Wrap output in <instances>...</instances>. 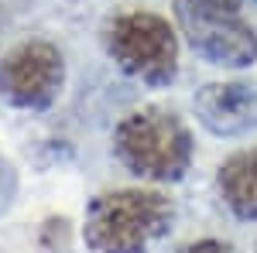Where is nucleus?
Instances as JSON below:
<instances>
[{
  "instance_id": "3",
  "label": "nucleus",
  "mask_w": 257,
  "mask_h": 253,
  "mask_svg": "<svg viewBox=\"0 0 257 253\" xmlns=\"http://www.w3.org/2000/svg\"><path fill=\"white\" fill-rule=\"evenodd\" d=\"M106 52L127 76L141 79L148 86H168L178 72L175 28L151 11H131L110 21Z\"/></svg>"
},
{
  "instance_id": "2",
  "label": "nucleus",
  "mask_w": 257,
  "mask_h": 253,
  "mask_svg": "<svg viewBox=\"0 0 257 253\" xmlns=\"http://www.w3.org/2000/svg\"><path fill=\"white\" fill-rule=\"evenodd\" d=\"M120 164L148 181H178L192 164V134L172 110H134L113 130Z\"/></svg>"
},
{
  "instance_id": "6",
  "label": "nucleus",
  "mask_w": 257,
  "mask_h": 253,
  "mask_svg": "<svg viewBox=\"0 0 257 253\" xmlns=\"http://www.w3.org/2000/svg\"><path fill=\"white\" fill-rule=\"evenodd\" d=\"M199 123L216 137L257 130V89L247 82H209L192 99Z\"/></svg>"
},
{
  "instance_id": "4",
  "label": "nucleus",
  "mask_w": 257,
  "mask_h": 253,
  "mask_svg": "<svg viewBox=\"0 0 257 253\" xmlns=\"http://www.w3.org/2000/svg\"><path fill=\"white\" fill-rule=\"evenodd\" d=\"M65 82L62 52L48 41H24L0 62V96L21 110L52 106Z\"/></svg>"
},
{
  "instance_id": "5",
  "label": "nucleus",
  "mask_w": 257,
  "mask_h": 253,
  "mask_svg": "<svg viewBox=\"0 0 257 253\" xmlns=\"http://www.w3.org/2000/svg\"><path fill=\"white\" fill-rule=\"evenodd\" d=\"M175 18L192 52L223 69H247L257 62V35L237 14H209L178 0Z\"/></svg>"
},
{
  "instance_id": "11",
  "label": "nucleus",
  "mask_w": 257,
  "mask_h": 253,
  "mask_svg": "<svg viewBox=\"0 0 257 253\" xmlns=\"http://www.w3.org/2000/svg\"><path fill=\"white\" fill-rule=\"evenodd\" d=\"M254 253H257V250H254Z\"/></svg>"
},
{
  "instance_id": "7",
  "label": "nucleus",
  "mask_w": 257,
  "mask_h": 253,
  "mask_svg": "<svg viewBox=\"0 0 257 253\" xmlns=\"http://www.w3.org/2000/svg\"><path fill=\"white\" fill-rule=\"evenodd\" d=\"M219 192L237 219H257V151H240L219 164Z\"/></svg>"
},
{
  "instance_id": "10",
  "label": "nucleus",
  "mask_w": 257,
  "mask_h": 253,
  "mask_svg": "<svg viewBox=\"0 0 257 253\" xmlns=\"http://www.w3.org/2000/svg\"><path fill=\"white\" fill-rule=\"evenodd\" d=\"M178 253H237V250L223 239H199V243H185Z\"/></svg>"
},
{
  "instance_id": "9",
  "label": "nucleus",
  "mask_w": 257,
  "mask_h": 253,
  "mask_svg": "<svg viewBox=\"0 0 257 253\" xmlns=\"http://www.w3.org/2000/svg\"><path fill=\"white\" fill-rule=\"evenodd\" d=\"M196 11H209V14H237L243 0H182Z\"/></svg>"
},
{
  "instance_id": "1",
  "label": "nucleus",
  "mask_w": 257,
  "mask_h": 253,
  "mask_svg": "<svg viewBox=\"0 0 257 253\" xmlns=\"http://www.w3.org/2000/svg\"><path fill=\"white\" fill-rule=\"evenodd\" d=\"M175 222V205L161 192L117 188L86 209L82 239L93 253H148Z\"/></svg>"
},
{
  "instance_id": "8",
  "label": "nucleus",
  "mask_w": 257,
  "mask_h": 253,
  "mask_svg": "<svg viewBox=\"0 0 257 253\" xmlns=\"http://www.w3.org/2000/svg\"><path fill=\"white\" fill-rule=\"evenodd\" d=\"M14 195H18V171H14V164H11V161H4V157H0V215L11 209Z\"/></svg>"
}]
</instances>
